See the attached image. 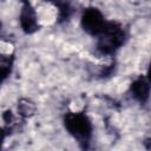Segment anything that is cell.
Segmentation results:
<instances>
[{
  "instance_id": "6da1fadb",
  "label": "cell",
  "mask_w": 151,
  "mask_h": 151,
  "mask_svg": "<svg viewBox=\"0 0 151 151\" xmlns=\"http://www.w3.org/2000/svg\"><path fill=\"white\" fill-rule=\"evenodd\" d=\"M63 123L65 130L79 147L83 150L88 149L93 136V124L90 117L84 111H70L64 114Z\"/></svg>"
},
{
  "instance_id": "7a4b0ae2",
  "label": "cell",
  "mask_w": 151,
  "mask_h": 151,
  "mask_svg": "<svg viewBox=\"0 0 151 151\" xmlns=\"http://www.w3.org/2000/svg\"><path fill=\"white\" fill-rule=\"evenodd\" d=\"M96 48L101 55H112L114 54L127 39V34L123 25L114 20H107L104 28L96 37Z\"/></svg>"
},
{
  "instance_id": "3957f363",
  "label": "cell",
  "mask_w": 151,
  "mask_h": 151,
  "mask_svg": "<svg viewBox=\"0 0 151 151\" xmlns=\"http://www.w3.org/2000/svg\"><path fill=\"white\" fill-rule=\"evenodd\" d=\"M106 21L107 20L105 19L103 12L99 8L93 7V6L84 8L81 17H80V26L83 31L86 34L94 37V38L104 28Z\"/></svg>"
},
{
  "instance_id": "277c9868",
  "label": "cell",
  "mask_w": 151,
  "mask_h": 151,
  "mask_svg": "<svg viewBox=\"0 0 151 151\" xmlns=\"http://www.w3.org/2000/svg\"><path fill=\"white\" fill-rule=\"evenodd\" d=\"M19 22H20V27L25 34H33L40 28L37 11L29 0H21Z\"/></svg>"
},
{
  "instance_id": "5b68a950",
  "label": "cell",
  "mask_w": 151,
  "mask_h": 151,
  "mask_svg": "<svg viewBox=\"0 0 151 151\" xmlns=\"http://www.w3.org/2000/svg\"><path fill=\"white\" fill-rule=\"evenodd\" d=\"M129 92L131 94V97L138 101L142 105H145L149 101V97H150V81H149V77L145 74H140L138 76V78H136L129 88Z\"/></svg>"
},
{
  "instance_id": "8992f818",
  "label": "cell",
  "mask_w": 151,
  "mask_h": 151,
  "mask_svg": "<svg viewBox=\"0 0 151 151\" xmlns=\"http://www.w3.org/2000/svg\"><path fill=\"white\" fill-rule=\"evenodd\" d=\"M46 1H48L57 8V15H58L59 24L66 22L72 18L74 13V7L68 0H46Z\"/></svg>"
},
{
  "instance_id": "52a82bcc",
  "label": "cell",
  "mask_w": 151,
  "mask_h": 151,
  "mask_svg": "<svg viewBox=\"0 0 151 151\" xmlns=\"http://www.w3.org/2000/svg\"><path fill=\"white\" fill-rule=\"evenodd\" d=\"M13 64H14V54L0 53V87L12 73Z\"/></svg>"
},
{
  "instance_id": "ba28073f",
  "label": "cell",
  "mask_w": 151,
  "mask_h": 151,
  "mask_svg": "<svg viewBox=\"0 0 151 151\" xmlns=\"http://www.w3.org/2000/svg\"><path fill=\"white\" fill-rule=\"evenodd\" d=\"M35 104L27 98H22L18 101V113L24 118H29L35 113Z\"/></svg>"
},
{
  "instance_id": "9c48e42d",
  "label": "cell",
  "mask_w": 151,
  "mask_h": 151,
  "mask_svg": "<svg viewBox=\"0 0 151 151\" xmlns=\"http://www.w3.org/2000/svg\"><path fill=\"white\" fill-rule=\"evenodd\" d=\"M8 134H9V133L7 132V130H6L5 127L0 126V149L2 147V145H4V143H5V139H6V137H7Z\"/></svg>"
},
{
  "instance_id": "30bf717a",
  "label": "cell",
  "mask_w": 151,
  "mask_h": 151,
  "mask_svg": "<svg viewBox=\"0 0 151 151\" xmlns=\"http://www.w3.org/2000/svg\"><path fill=\"white\" fill-rule=\"evenodd\" d=\"M1 26H2V25H1V21H0V33H1Z\"/></svg>"
}]
</instances>
